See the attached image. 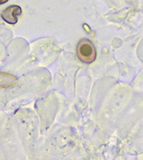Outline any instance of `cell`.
<instances>
[{
    "label": "cell",
    "instance_id": "3957f363",
    "mask_svg": "<svg viewBox=\"0 0 143 160\" xmlns=\"http://www.w3.org/2000/svg\"><path fill=\"white\" fill-rule=\"evenodd\" d=\"M7 1H8V0H0V3H1V4H3V3H6Z\"/></svg>",
    "mask_w": 143,
    "mask_h": 160
},
{
    "label": "cell",
    "instance_id": "6da1fadb",
    "mask_svg": "<svg viewBox=\"0 0 143 160\" xmlns=\"http://www.w3.org/2000/svg\"><path fill=\"white\" fill-rule=\"evenodd\" d=\"M76 56L82 63L91 64L97 57V51L93 42L87 38H82L77 43Z\"/></svg>",
    "mask_w": 143,
    "mask_h": 160
},
{
    "label": "cell",
    "instance_id": "7a4b0ae2",
    "mask_svg": "<svg viewBox=\"0 0 143 160\" xmlns=\"http://www.w3.org/2000/svg\"><path fill=\"white\" fill-rule=\"evenodd\" d=\"M22 15V8L18 5H10L1 12V17L8 24L15 25L18 22V17Z\"/></svg>",
    "mask_w": 143,
    "mask_h": 160
}]
</instances>
